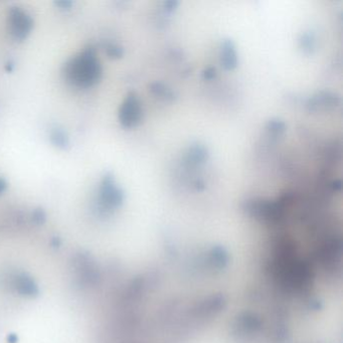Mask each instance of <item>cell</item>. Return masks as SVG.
<instances>
[{
	"label": "cell",
	"mask_w": 343,
	"mask_h": 343,
	"mask_svg": "<svg viewBox=\"0 0 343 343\" xmlns=\"http://www.w3.org/2000/svg\"><path fill=\"white\" fill-rule=\"evenodd\" d=\"M341 104L339 95L331 91H320L307 101L306 107L310 112L327 111L337 108Z\"/></svg>",
	"instance_id": "3"
},
{
	"label": "cell",
	"mask_w": 343,
	"mask_h": 343,
	"mask_svg": "<svg viewBox=\"0 0 343 343\" xmlns=\"http://www.w3.org/2000/svg\"><path fill=\"white\" fill-rule=\"evenodd\" d=\"M220 65L226 71H234L238 67V53L235 43L227 39L222 41L220 51Z\"/></svg>",
	"instance_id": "5"
},
{
	"label": "cell",
	"mask_w": 343,
	"mask_h": 343,
	"mask_svg": "<svg viewBox=\"0 0 343 343\" xmlns=\"http://www.w3.org/2000/svg\"><path fill=\"white\" fill-rule=\"evenodd\" d=\"M143 110L136 93L131 92L125 98L120 109V122L125 128H134L141 123Z\"/></svg>",
	"instance_id": "2"
},
{
	"label": "cell",
	"mask_w": 343,
	"mask_h": 343,
	"mask_svg": "<svg viewBox=\"0 0 343 343\" xmlns=\"http://www.w3.org/2000/svg\"><path fill=\"white\" fill-rule=\"evenodd\" d=\"M10 28L16 37L23 39L31 28L30 17L20 9L12 10L10 15Z\"/></svg>",
	"instance_id": "4"
},
{
	"label": "cell",
	"mask_w": 343,
	"mask_h": 343,
	"mask_svg": "<svg viewBox=\"0 0 343 343\" xmlns=\"http://www.w3.org/2000/svg\"><path fill=\"white\" fill-rule=\"evenodd\" d=\"M207 159V150L201 144H195L192 147H189L185 161L189 166H197L202 164Z\"/></svg>",
	"instance_id": "7"
},
{
	"label": "cell",
	"mask_w": 343,
	"mask_h": 343,
	"mask_svg": "<svg viewBox=\"0 0 343 343\" xmlns=\"http://www.w3.org/2000/svg\"><path fill=\"white\" fill-rule=\"evenodd\" d=\"M217 75V70L214 67H209L205 69L202 73V79L205 81H211L216 78Z\"/></svg>",
	"instance_id": "11"
},
{
	"label": "cell",
	"mask_w": 343,
	"mask_h": 343,
	"mask_svg": "<svg viewBox=\"0 0 343 343\" xmlns=\"http://www.w3.org/2000/svg\"><path fill=\"white\" fill-rule=\"evenodd\" d=\"M5 187V184L3 183L2 180H0V192H2V189H4Z\"/></svg>",
	"instance_id": "14"
},
{
	"label": "cell",
	"mask_w": 343,
	"mask_h": 343,
	"mask_svg": "<svg viewBox=\"0 0 343 343\" xmlns=\"http://www.w3.org/2000/svg\"><path fill=\"white\" fill-rule=\"evenodd\" d=\"M266 129L270 133V134L274 136H280L286 130V124L283 120L274 118L268 121V123L266 125Z\"/></svg>",
	"instance_id": "10"
},
{
	"label": "cell",
	"mask_w": 343,
	"mask_h": 343,
	"mask_svg": "<svg viewBox=\"0 0 343 343\" xmlns=\"http://www.w3.org/2000/svg\"><path fill=\"white\" fill-rule=\"evenodd\" d=\"M300 48L305 53H312L315 49V37L312 32H304L299 41Z\"/></svg>",
	"instance_id": "9"
},
{
	"label": "cell",
	"mask_w": 343,
	"mask_h": 343,
	"mask_svg": "<svg viewBox=\"0 0 343 343\" xmlns=\"http://www.w3.org/2000/svg\"><path fill=\"white\" fill-rule=\"evenodd\" d=\"M108 54L113 56V58H121L123 55V49L120 47L112 46L108 49Z\"/></svg>",
	"instance_id": "12"
},
{
	"label": "cell",
	"mask_w": 343,
	"mask_h": 343,
	"mask_svg": "<svg viewBox=\"0 0 343 343\" xmlns=\"http://www.w3.org/2000/svg\"><path fill=\"white\" fill-rule=\"evenodd\" d=\"M178 4H179L178 1H173V0H172V1H165L163 3V8H164V10L166 12L171 13V12H173L176 9Z\"/></svg>",
	"instance_id": "13"
},
{
	"label": "cell",
	"mask_w": 343,
	"mask_h": 343,
	"mask_svg": "<svg viewBox=\"0 0 343 343\" xmlns=\"http://www.w3.org/2000/svg\"><path fill=\"white\" fill-rule=\"evenodd\" d=\"M103 196L112 205H118L123 200V193L111 176H108L103 184Z\"/></svg>",
	"instance_id": "6"
},
{
	"label": "cell",
	"mask_w": 343,
	"mask_h": 343,
	"mask_svg": "<svg viewBox=\"0 0 343 343\" xmlns=\"http://www.w3.org/2000/svg\"><path fill=\"white\" fill-rule=\"evenodd\" d=\"M67 74L74 84L87 87L100 79L101 67L95 54L86 51L68 66Z\"/></svg>",
	"instance_id": "1"
},
{
	"label": "cell",
	"mask_w": 343,
	"mask_h": 343,
	"mask_svg": "<svg viewBox=\"0 0 343 343\" xmlns=\"http://www.w3.org/2000/svg\"><path fill=\"white\" fill-rule=\"evenodd\" d=\"M150 92L154 95L155 97L159 98L163 101H172L174 100V93L170 88L160 82H155L151 84Z\"/></svg>",
	"instance_id": "8"
}]
</instances>
